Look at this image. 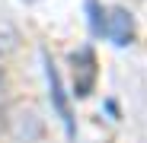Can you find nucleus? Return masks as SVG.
Masks as SVG:
<instances>
[{
  "label": "nucleus",
  "mask_w": 147,
  "mask_h": 143,
  "mask_svg": "<svg viewBox=\"0 0 147 143\" xmlns=\"http://www.w3.org/2000/svg\"><path fill=\"white\" fill-rule=\"evenodd\" d=\"M42 61H45V83H48V99H51V108H55L58 118H61L67 140H74V137H77V121H74V111H70V102H67L61 73H58V67H55V61H51V54H48V51H42Z\"/></svg>",
  "instance_id": "obj_1"
},
{
  "label": "nucleus",
  "mask_w": 147,
  "mask_h": 143,
  "mask_svg": "<svg viewBox=\"0 0 147 143\" xmlns=\"http://www.w3.org/2000/svg\"><path fill=\"white\" fill-rule=\"evenodd\" d=\"M70 76H74V95L77 99H90L96 80H99V64H96V51L83 45L80 51L70 54Z\"/></svg>",
  "instance_id": "obj_2"
},
{
  "label": "nucleus",
  "mask_w": 147,
  "mask_h": 143,
  "mask_svg": "<svg viewBox=\"0 0 147 143\" xmlns=\"http://www.w3.org/2000/svg\"><path fill=\"white\" fill-rule=\"evenodd\" d=\"M102 38H109L115 48H128L134 41V16L125 7H109L102 16Z\"/></svg>",
  "instance_id": "obj_3"
},
{
  "label": "nucleus",
  "mask_w": 147,
  "mask_h": 143,
  "mask_svg": "<svg viewBox=\"0 0 147 143\" xmlns=\"http://www.w3.org/2000/svg\"><path fill=\"white\" fill-rule=\"evenodd\" d=\"M86 16H90V32L102 35V16H106V10L99 7V0H86Z\"/></svg>",
  "instance_id": "obj_4"
},
{
  "label": "nucleus",
  "mask_w": 147,
  "mask_h": 143,
  "mask_svg": "<svg viewBox=\"0 0 147 143\" xmlns=\"http://www.w3.org/2000/svg\"><path fill=\"white\" fill-rule=\"evenodd\" d=\"M0 86H3V70H0Z\"/></svg>",
  "instance_id": "obj_5"
},
{
  "label": "nucleus",
  "mask_w": 147,
  "mask_h": 143,
  "mask_svg": "<svg viewBox=\"0 0 147 143\" xmlns=\"http://www.w3.org/2000/svg\"><path fill=\"white\" fill-rule=\"evenodd\" d=\"M26 3H35V0H26Z\"/></svg>",
  "instance_id": "obj_6"
}]
</instances>
